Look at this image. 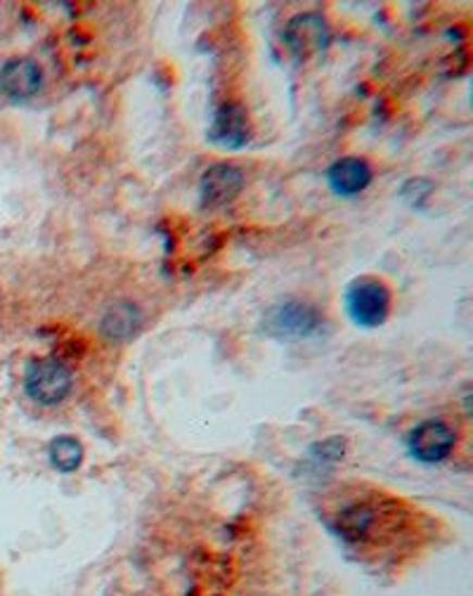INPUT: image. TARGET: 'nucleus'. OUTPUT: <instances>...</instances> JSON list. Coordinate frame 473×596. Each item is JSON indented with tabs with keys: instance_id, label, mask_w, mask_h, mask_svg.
Instances as JSON below:
<instances>
[{
	"instance_id": "11",
	"label": "nucleus",
	"mask_w": 473,
	"mask_h": 596,
	"mask_svg": "<svg viewBox=\"0 0 473 596\" xmlns=\"http://www.w3.org/2000/svg\"><path fill=\"white\" fill-rule=\"evenodd\" d=\"M50 464L62 473H72L84 462V445H80L74 436H60L50 443L48 447Z\"/></svg>"
},
{
	"instance_id": "5",
	"label": "nucleus",
	"mask_w": 473,
	"mask_h": 596,
	"mask_svg": "<svg viewBox=\"0 0 473 596\" xmlns=\"http://www.w3.org/2000/svg\"><path fill=\"white\" fill-rule=\"evenodd\" d=\"M457 436L455 431L445 424L436 422V419H428V422L419 424L410 433V455L416 459V462L424 464H438L443 459H448L455 450Z\"/></svg>"
},
{
	"instance_id": "1",
	"label": "nucleus",
	"mask_w": 473,
	"mask_h": 596,
	"mask_svg": "<svg viewBox=\"0 0 473 596\" xmlns=\"http://www.w3.org/2000/svg\"><path fill=\"white\" fill-rule=\"evenodd\" d=\"M346 310L348 318L358 327L374 330L384 324L390 313V289L384 280L360 277L348 284L346 289Z\"/></svg>"
},
{
	"instance_id": "12",
	"label": "nucleus",
	"mask_w": 473,
	"mask_h": 596,
	"mask_svg": "<svg viewBox=\"0 0 473 596\" xmlns=\"http://www.w3.org/2000/svg\"><path fill=\"white\" fill-rule=\"evenodd\" d=\"M138 327H140V313H138V308L130 303L114 306L102 320V332L112 338L133 336Z\"/></svg>"
},
{
	"instance_id": "2",
	"label": "nucleus",
	"mask_w": 473,
	"mask_h": 596,
	"mask_svg": "<svg viewBox=\"0 0 473 596\" xmlns=\"http://www.w3.org/2000/svg\"><path fill=\"white\" fill-rule=\"evenodd\" d=\"M24 390L34 402L52 408V405H60L70 396L72 372L60 360H36L24 374Z\"/></svg>"
},
{
	"instance_id": "10",
	"label": "nucleus",
	"mask_w": 473,
	"mask_h": 596,
	"mask_svg": "<svg viewBox=\"0 0 473 596\" xmlns=\"http://www.w3.org/2000/svg\"><path fill=\"white\" fill-rule=\"evenodd\" d=\"M372 525H374V511L364 505L346 507L334 521L336 533H339L348 542H360L368 537Z\"/></svg>"
},
{
	"instance_id": "7",
	"label": "nucleus",
	"mask_w": 473,
	"mask_h": 596,
	"mask_svg": "<svg viewBox=\"0 0 473 596\" xmlns=\"http://www.w3.org/2000/svg\"><path fill=\"white\" fill-rule=\"evenodd\" d=\"M40 84H43V72L32 58H12L0 66V92L10 100L22 102L34 98Z\"/></svg>"
},
{
	"instance_id": "8",
	"label": "nucleus",
	"mask_w": 473,
	"mask_h": 596,
	"mask_svg": "<svg viewBox=\"0 0 473 596\" xmlns=\"http://www.w3.org/2000/svg\"><path fill=\"white\" fill-rule=\"evenodd\" d=\"M327 183L336 197H356L372 183V169L360 157H344L327 171Z\"/></svg>"
},
{
	"instance_id": "4",
	"label": "nucleus",
	"mask_w": 473,
	"mask_h": 596,
	"mask_svg": "<svg viewBox=\"0 0 473 596\" xmlns=\"http://www.w3.org/2000/svg\"><path fill=\"white\" fill-rule=\"evenodd\" d=\"M284 44L289 46L299 60H306L310 55H318V52L327 50L332 44V29L327 20L315 12H306V15H296L287 29H284Z\"/></svg>"
},
{
	"instance_id": "3",
	"label": "nucleus",
	"mask_w": 473,
	"mask_h": 596,
	"mask_svg": "<svg viewBox=\"0 0 473 596\" xmlns=\"http://www.w3.org/2000/svg\"><path fill=\"white\" fill-rule=\"evenodd\" d=\"M322 324V318L313 306L301 301H284L273 306L263 318V330L267 336L294 342V338L313 336Z\"/></svg>"
},
{
	"instance_id": "6",
	"label": "nucleus",
	"mask_w": 473,
	"mask_h": 596,
	"mask_svg": "<svg viewBox=\"0 0 473 596\" xmlns=\"http://www.w3.org/2000/svg\"><path fill=\"white\" fill-rule=\"evenodd\" d=\"M245 187V173L233 164H215L204 171L199 183V197L204 207H225Z\"/></svg>"
},
{
	"instance_id": "9",
	"label": "nucleus",
	"mask_w": 473,
	"mask_h": 596,
	"mask_svg": "<svg viewBox=\"0 0 473 596\" xmlns=\"http://www.w3.org/2000/svg\"><path fill=\"white\" fill-rule=\"evenodd\" d=\"M209 138L213 145L237 149L249 140V119L247 112L239 104H223L213 116V124L209 131Z\"/></svg>"
}]
</instances>
